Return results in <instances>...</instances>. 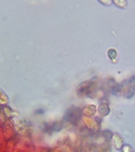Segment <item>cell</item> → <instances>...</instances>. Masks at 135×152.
<instances>
[{
    "label": "cell",
    "mask_w": 135,
    "mask_h": 152,
    "mask_svg": "<svg viewBox=\"0 0 135 152\" xmlns=\"http://www.w3.org/2000/svg\"><path fill=\"white\" fill-rule=\"evenodd\" d=\"M80 115H79L78 111H77L76 108H72L69 110L66 113V115L64 116V120L69 122L75 123L79 120Z\"/></svg>",
    "instance_id": "6da1fadb"
},
{
    "label": "cell",
    "mask_w": 135,
    "mask_h": 152,
    "mask_svg": "<svg viewBox=\"0 0 135 152\" xmlns=\"http://www.w3.org/2000/svg\"><path fill=\"white\" fill-rule=\"evenodd\" d=\"M101 4H103L104 6H111L112 4V0H98Z\"/></svg>",
    "instance_id": "277c9868"
},
{
    "label": "cell",
    "mask_w": 135,
    "mask_h": 152,
    "mask_svg": "<svg viewBox=\"0 0 135 152\" xmlns=\"http://www.w3.org/2000/svg\"><path fill=\"white\" fill-rule=\"evenodd\" d=\"M112 3H114L117 7L125 9L127 7L128 2L127 0H112Z\"/></svg>",
    "instance_id": "7a4b0ae2"
},
{
    "label": "cell",
    "mask_w": 135,
    "mask_h": 152,
    "mask_svg": "<svg viewBox=\"0 0 135 152\" xmlns=\"http://www.w3.org/2000/svg\"><path fill=\"white\" fill-rule=\"evenodd\" d=\"M107 56H108V57H109L112 60L114 59H116V50H114V49H110V50H108V52H107Z\"/></svg>",
    "instance_id": "3957f363"
}]
</instances>
